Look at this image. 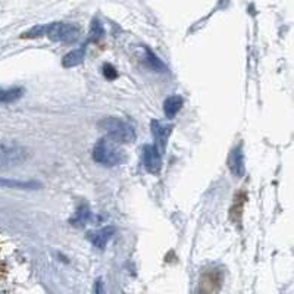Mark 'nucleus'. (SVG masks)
<instances>
[{"label": "nucleus", "mask_w": 294, "mask_h": 294, "mask_svg": "<svg viewBox=\"0 0 294 294\" xmlns=\"http://www.w3.org/2000/svg\"><path fill=\"white\" fill-rule=\"evenodd\" d=\"M93 159L103 167H116L125 162V154L111 139H102L93 149Z\"/></svg>", "instance_id": "obj_1"}, {"label": "nucleus", "mask_w": 294, "mask_h": 294, "mask_svg": "<svg viewBox=\"0 0 294 294\" xmlns=\"http://www.w3.org/2000/svg\"><path fill=\"white\" fill-rule=\"evenodd\" d=\"M99 126L105 133H108L109 139L115 143H131L136 140L134 128L119 118H106L100 121Z\"/></svg>", "instance_id": "obj_2"}, {"label": "nucleus", "mask_w": 294, "mask_h": 294, "mask_svg": "<svg viewBox=\"0 0 294 294\" xmlns=\"http://www.w3.org/2000/svg\"><path fill=\"white\" fill-rule=\"evenodd\" d=\"M28 159V150L16 143H0V171L22 165Z\"/></svg>", "instance_id": "obj_3"}, {"label": "nucleus", "mask_w": 294, "mask_h": 294, "mask_svg": "<svg viewBox=\"0 0 294 294\" xmlns=\"http://www.w3.org/2000/svg\"><path fill=\"white\" fill-rule=\"evenodd\" d=\"M44 36H47L53 42L72 43L78 39L80 29L77 25L67 24V22H53V24L44 25Z\"/></svg>", "instance_id": "obj_4"}, {"label": "nucleus", "mask_w": 294, "mask_h": 294, "mask_svg": "<svg viewBox=\"0 0 294 294\" xmlns=\"http://www.w3.org/2000/svg\"><path fill=\"white\" fill-rule=\"evenodd\" d=\"M143 160L144 167L150 174H159L162 168V157L160 152L154 147L153 144H147L143 149Z\"/></svg>", "instance_id": "obj_5"}, {"label": "nucleus", "mask_w": 294, "mask_h": 294, "mask_svg": "<svg viewBox=\"0 0 294 294\" xmlns=\"http://www.w3.org/2000/svg\"><path fill=\"white\" fill-rule=\"evenodd\" d=\"M150 128H152V136H153L154 140V147L157 150H164L167 147V143H168L169 136H171V131L174 126L168 124V125H164L160 124L159 121H152L150 124Z\"/></svg>", "instance_id": "obj_6"}, {"label": "nucleus", "mask_w": 294, "mask_h": 294, "mask_svg": "<svg viewBox=\"0 0 294 294\" xmlns=\"http://www.w3.org/2000/svg\"><path fill=\"white\" fill-rule=\"evenodd\" d=\"M115 228L113 226H105L102 230H96V231H90L87 234V238L91 241L93 246H96L97 249H105L108 241L112 238Z\"/></svg>", "instance_id": "obj_7"}, {"label": "nucleus", "mask_w": 294, "mask_h": 294, "mask_svg": "<svg viewBox=\"0 0 294 294\" xmlns=\"http://www.w3.org/2000/svg\"><path fill=\"white\" fill-rule=\"evenodd\" d=\"M228 167H230V171L233 172V175H236V177H243L244 175L246 168H244V154H243L241 147H236L230 153Z\"/></svg>", "instance_id": "obj_8"}, {"label": "nucleus", "mask_w": 294, "mask_h": 294, "mask_svg": "<svg viewBox=\"0 0 294 294\" xmlns=\"http://www.w3.org/2000/svg\"><path fill=\"white\" fill-rule=\"evenodd\" d=\"M0 187L5 188H18V190H37L42 188V184L37 181H24V180H11V178H0Z\"/></svg>", "instance_id": "obj_9"}, {"label": "nucleus", "mask_w": 294, "mask_h": 294, "mask_svg": "<svg viewBox=\"0 0 294 294\" xmlns=\"http://www.w3.org/2000/svg\"><path fill=\"white\" fill-rule=\"evenodd\" d=\"M85 57V47H78L75 50H72L70 53H67L63 59H62V65L65 68H74L78 67L80 63H83Z\"/></svg>", "instance_id": "obj_10"}, {"label": "nucleus", "mask_w": 294, "mask_h": 294, "mask_svg": "<svg viewBox=\"0 0 294 294\" xmlns=\"http://www.w3.org/2000/svg\"><path fill=\"white\" fill-rule=\"evenodd\" d=\"M182 108V97L181 96H169L165 102H164V112L167 115V118L172 119L177 113L180 112Z\"/></svg>", "instance_id": "obj_11"}, {"label": "nucleus", "mask_w": 294, "mask_h": 294, "mask_svg": "<svg viewBox=\"0 0 294 294\" xmlns=\"http://www.w3.org/2000/svg\"><path fill=\"white\" fill-rule=\"evenodd\" d=\"M24 88L22 87H11V88H2L0 87V103H11L18 99L22 97Z\"/></svg>", "instance_id": "obj_12"}, {"label": "nucleus", "mask_w": 294, "mask_h": 294, "mask_svg": "<svg viewBox=\"0 0 294 294\" xmlns=\"http://www.w3.org/2000/svg\"><path fill=\"white\" fill-rule=\"evenodd\" d=\"M90 218H91V212L88 209V206L87 205H81L77 212H75V215H74V218H71V224L75 225L77 228H80V226H84L88 221H90Z\"/></svg>", "instance_id": "obj_13"}, {"label": "nucleus", "mask_w": 294, "mask_h": 294, "mask_svg": "<svg viewBox=\"0 0 294 294\" xmlns=\"http://www.w3.org/2000/svg\"><path fill=\"white\" fill-rule=\"evenodd\" d=\"M146 55H147V63H149V65H150L154 71H160V72L167 71V67L164 65V62H162L159 57L156 56L153 52L146 50Z\"/></svg>", "instance_id": "obj_14"}, {"label": "nucleus", "mask_w": 294, "mask_h": 294, "mask_svg": "<svg viewBox=\"0 0 294 294\" xmlns=\"http://www.w3.org/2000/svg\"><path fill=\"white\" fill-rule=\"evenodd\" d=\"M102 36H103V27L97 19H94L91 24V29H90V40H99Z\"/></svg>", "instance_id": "obj_15"}, {"label": "nucleus", "mask_w": 294, "mask_h": 294, "mask_svg": "<svg viewBox=\"0 0 294 294\" xmlns=\"http://www.w3.org/2000/svg\"><path fill=\"white\" fill-rule=\"evenodd\" d=\"M44 36V25H37V27H32L28 29L27 32L22 34L24 39H37V37H42Z\"/></svg>", "instance_id": "obj_16"}, {"label": "nucleus", "mask_w": 294, "mask_h": 294, "mask_svg": "<svg viewBox=\"0 0 294 294\" xmlns=\"http://www.w3.org/2000/svg\"><path fill=\"white\" fill-rule=\"evenodd\" d=\"M103 74H105V77L108 80H116L118 78V71L115 70L112 65H109V63H106L103 67Z\"/></svg>", "instance_id": "obj_17"}, {"label": "nucleus", "mask_w": 294, "mask_h": 294, "mask_svg": "<svg viewBox=\"0 0 294 294\" xmlns=\"http://www.w3.org/2000/svg\"><path fill=\"white\" fill-rule=\"evenodd\" d=\"M96 294H105L103 293V287H102V282L97 281V284H96Z\"/></svg>", "instance_id": "obj_18"}]
</instances>
